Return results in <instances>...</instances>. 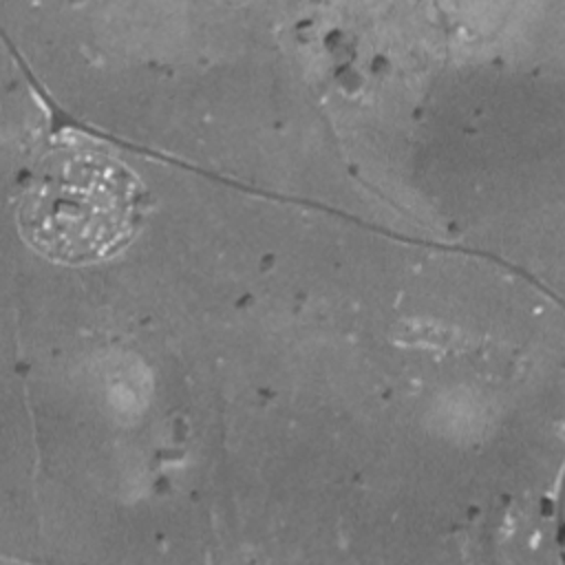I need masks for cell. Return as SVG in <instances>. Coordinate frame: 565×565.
Returning <instances> with one entry per match:
<instances>
[{
	"label": "cell",
	"mask_w": 565,
	"mask_h": 565,
	"mask_svg": "<svg viewBox=\"0 0 565 565\" xmlns=\"http://www.w3.org/2000/svg\"><path fill=\"white\" fill-rule=\"evenodd\" d=\"M148 205L141 179L108 146L57 135L33 161L18 196L26 243L64 265L113 258L139 232Z\"/></svg>",
	"instance_id": "6da1fadb"
}]
</instances>
